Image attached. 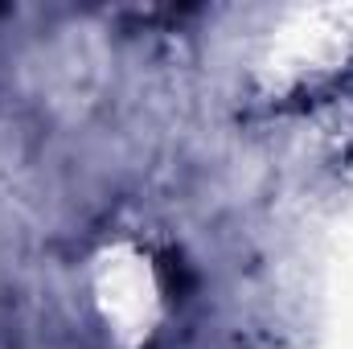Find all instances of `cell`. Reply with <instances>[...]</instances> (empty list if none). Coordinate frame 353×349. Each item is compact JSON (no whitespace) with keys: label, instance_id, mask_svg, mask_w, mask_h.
I'll list each match as a JSON object with an SVG mask.
<instances>
[{"label":"cell","instance_id":"cell-1","mask_svg":"<svg viewBox=\"0 0 353 349\" xmlns=\"http://www.w3.org/2000/svg\"><path fill=\"white\" fill-rule=\"evenodd\" d=\"M90 304L123 349H140L165 321V283L152 255L132 239L103 243L90 259Z\"/></svg>","mask_w":353,"mask_h":349}]
</instances>
